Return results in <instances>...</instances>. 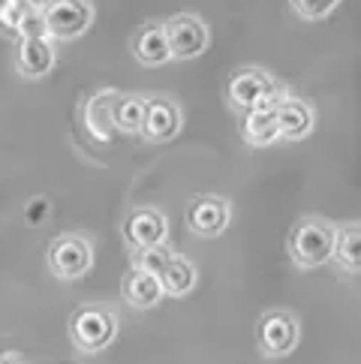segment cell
I'll list each match as a JSON object with an SVG mask.
<instances>
[{"label": "cell", "instance_id": "obj_1", "mask_svg": "<svg viewBox=\"0 0 361 364\" xmlns=\"http://www.w3.org/2000/svg\"><path fill=\"white\" fill-rule=\"evenodd\" d=\"M334 235L338 229L322 220H301L289 235V253L301 268H319L334 259Z\"/></svg>", "mask_w": 361, "mask_h": 364}, {"label": "cell", "instance_id": "obj_2", "mask_svg": "<svg viewBox=\"0 0 361 364\" xmlns=\"http://www.w3.org/2000/svg\"><path fill=\"white\" fill-rule=\"evenodd\" d=\"M229 100L238 109H277L283 100H277V85L271 82V75L262 70H241L235 79L229 82Z\"/></svg>", "mask_w": 361, "mask_h": 364}, {"label": "cell", "instance_id": "obj_3", "mask_svg": "<svg viewBox=\"0 0 361 364\" xmlns=\"http://www.w3.org/2000/svg\"><path fill=\"white\" fill-rule=\"evenodd\" d=\"M45 18V33L55 40H75L82 36L90 21H94V9L87 0H51L43 9Z\"/></svg>", "mask_w": 361, "mask_h": 364}, {"label": "cell", "instance_id": "obj_4", "mask_svg": "<svg viewBox=\"0 0 361 364\" xmlns=\"http://www.w3.org/2000/svg\"><path fill=\"white\" fill-rule=\"evenodd\" d=\"M114 334H118V322H114L112 314H106L99 307H85L72 316V341L85 353L106 349L114 341Z\"/></svg>", "mask_w": 361, "mask_h": 364}, {"label": "cell", "instance_id": "obj_5", "mask_svg": "<svg viewBox=\"0 0 361 364\" xmlns=\"http://www.w3.org/2000/svg\"><path fill=\"white\" fill-rule=\"evenodd\" d=\"M48 265L58 277L75 280V277H82L90 271V265H94V253H90V244L85 238L60 235L48 247Z\"/></svg>", "mask_w": 361, "mask_h": 364}, {"label": "cell", "instance_id": "obj_6", "mask_svg": "<svg viewBox=\"0 0 361 364\" xmlns=\"http://www.w3.org/2000/svg\"><path fill=\"white\" fill-rule=\"evenodd\" d=\"M166 43H169V55L178 60L199 58L205 46H208V28L196 16H175L163 24Z\"/></svg>", "mask_w": 361, "mask_h": 364}, {"label": "cell", "instance_id": "obj_7", "mask_svg": "<svg viewBox=\"0 0 361 364\" xmlns=\"http://www.w3.org/2000/svg\"><path fill=\"white\" fill-rule=\"evenodd\" d=\"M124 235L133 247L145 250V247H157L169 235V223L160 211H151V208H141V211H133L124 223Z\"/></svg>", "mask_w": 361, "mask_h": 364}, {"label": "cell", "instance_id": "obj_8", "mask_svg": "<svg viewBox=\"0 0 361 364\" xmlns=\"http://www.w3.org/2000/svg\"><path fill=\"white\" fill-rule=\"evenodd\" d=\"M259 341L262 349L271 355H286L298 343V322L289 314H268L259 325Z\"/></svg>", "mask_w": 361, "mask_h": 364}, {"label": "cell", "instance_id": "obj_9", "mask_svg": "<svg viewBox=\"0 0 361 364\" xmlns=\"http://www.w3.org/2000/svg\"><path fill=\"white\" fill-rule=\"evenodd\" d=\"M187 223L193 232H199V235H220V232L229 226V205L223 199L202 196L196 202H190Z\"/></svg>", "mask_w": 361, "mask_h": 364}, {"label": "cell", "instance_id": "obj_10", "mask_svg": "<svg viewBox=\"0 0 361 364\" xmlns=\"http://www.w3.org/2000/svg\"><path fill=\"white\" fill-rule=\"evenodd\" d=\"M180 129V112L178 106L166 100H151L145 102V124H141V133H145L151 141H166L178 136Z\"/></svg>", "mask_w": 361, "mask_h": 364}, {"label": "cell", "instance_id": "obj_11", "mask_svg": "<svg viewBox=\"0 0 361 364\" xmlns=\"http://www.w3.org/2000/svg\"><path fill=\"white\" fill-rule=\"evenodd\" d=\"M280 139H304L313 129V109L301 100H283L274 109Z\"/></svg>", "mask_w": 361, "mask_h": 364}, {"label": "cell", "instance_id": "obj_12", "mask_svg": "<svg viewBox=\"0 0 361 364\" xmlns=\"http://www.w3.org/2000/svg\"><path fill=\"white\" fill-rule=\"evenodd\" d=\"M241 136H244L247 145H259V148L274 145V141L280 139L274 109H250V112H244Z\"/></svg>", "mask_w": 361, "mask_h": 364}, {"label": "cell", "instance_id": "obj_13", "mask_svg": "<svg viewBox=\"0 0 361 364\" xmlns=\"http://www.w3.org/2000/svg\"><path fill=\"white\" fill-rule=\"evenodd\" d=\"M114 97H118V94H109V90H102V94H97V97L87 100L85 127H87V133L94 136L97 141H109L112 133H114V121H112Z\"/></svg>", "mask_w": 361, "mask_h": 364}, {"label": "cell", "instance_id": "obj_14", "mask_svg": "<svg viewBox=\"0 0 361 364\" xmlns=\"http://www.w3.org/2000/svg\"><path fill=\"white\" fill-rule=\"evenodd\" d=\"M55 67V48L48 40H21L18 43V70L28 79H40V75L51 73Z\"/></svg>", "mask_w": 361, "mask_h": 364}, {"label": "cell", "instance_id": "obj_15", "mask_svg": "<svg viewBox=\"0 0 361 364\" xmlns=\"http://www.w3.org/2000/svg\"><path fill=\"white\" fill-rule=\"evenodd\" d=\"M166 292H163V286H160V277H153V274H145V271H130V274L124 277V298L130 301L133 307H141V310H148L160 301Z\"/></svg>", "mask_w": 361, "mask_h": 364}, {"label": "cell", "instance_id": "obj_16", "mask_svg": "<svg viewBox=\"0 0 361 364\" xmlns=\"http://www.w3.org/2000/svg\"><path fill=\"white\" fill-rule=\"evenodd\" d=\"M136 58L141 63H148V67H160V63L172 60L163 24H145V28L136 33Z\"/></svg>", "mask_w": 361, "mask_h": 364}, {"label": "cell", "instance_id": "obj_17", "mask_svg": "<svg viewBox=\"0 0 361 364\" xmlns=\"http://www.w3.org/2000/svg\"><path fill=\"white\" fill-rule=\"evenodd\" d=\"M160 286L166 295H187L196 286V268L184 256H172V262L160 274Z\"/></svg>", "mask_w": 361, "mask_h": 364}, {"label": "cell", "instance_id": "obj_18", "mask_svg": "<svg viewBox=\"0 0 361 364\" xmlns=\"http://www.w3.org/2000/svg\"><path fill=\"white\" fill-rule=\"evenodd\" d=\"M112 121H114V129H121V133H141V124H145V100L141 97H114Z\"/></svg>", "mask_w": 361, "mask_h": 364}, {"label": "cell", "instance_id": "obj_19", "mask_svg": "<svg viewBox=\"0 0 361 364\" xmlns=\"http://www.w3.org/2000/svg\"><path fill=\"white\" fill-rule=\"evenodd\" d=\"M331 256H338V262L346 268L361 265V226L358 223L343 226L338 235H334V253Z\"/></svg>", "mask_w": 361, "mask_h": 364}, {"label": "cell", "instance_id": "obj_20", "mask_svg": "<svg viewBox=\"0 0 361 364\" xmlns=\"http://www.w3.org/2000/svg\"><path fill=\"white\" fill-rule=\"evenodd\" d=\"M172 262V253L166 244H157V247H145V250H139L136 256V271H145V274H153L160 277L163 268Z\"/></svg>", "mask_w": 361, "mask_h": 364}, {"label": "cell", "instance_id": "obj_21", "mask_svg": "<svg viewBox=\"0 0 361 364\" xmlns=\"http://www.w3.org/2000/svg\"><path fill=\"white\" fill-rule=\"evenodd\" d=\"M16 33L21 36V40H45L48 33H45V18H43V12L28 9V12H24V18L18 21Z\"/></svg>", "mask_w": 361, "mask_h": 364}, {"label": "cell", "instance_id": "obj_22", "mask_svg": "<svg viewBox=\"0 0 361 364\" xmlns=\"http://www.w3.org/2000/svg\"><path fill=\"white\" fill-rule=\"evenodd\" d=\"M24 12H28L24 0H0V24H4V28L16 31L18 21L24 18Z\"/></svg>", "mask_w": 361, "mask_h": 364}, {"label": "cell", "instance_id": "obj_23", "mask_svg": "<svg viewBox=\"0 0 361 364\" xmlns=\"http://www.w3.org/2000/svg\"><path fill=\"white\" fill-rule=\"evenodd\" d=\"M292 4L304 18H322V16H328L340 0H292Z\"/></svg>", "mask_w": 361, "mask_h": 364}, {"label": "cell", "instance_id": "obj_24", "mask_svg": "<svg viewBox=\"0 0 361 364\" xmlns=\"http://www.w3.org/2000/svg\"><path fill=\"white\" fill-rule=\"evenodd\" d=\"M45 211H48L45 199H40V202H31V205H28V223H43Z\"/></svg>", "mask_w": 361, "mask_h": 364}, {"label": "cell", "instance_id": "obj_25", "mask_svg": "<svg viewBox=\"0 0 361 364\" xmlns=\"http://www.w3.org/2000/svg\"><path fill=\"white\" fill-rule=\"evenodd\" d=\"M48 4H51V0H24V6L33 9V12H43Z\"/></svg>", "mask_w": 361, "mask_h": 364}]
</instances>
